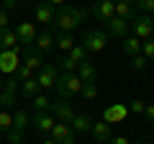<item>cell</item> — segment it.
Wrapping results in <instances>:
<instances>
[{
    "label": "cell",
    "mask_w": 154,
    "mask_h": 144,
    "mask_svg": "<svg viewBox=\"0 0 154 144\" xmlns=\"http://www.w3.org/2000/svg\"><path fill=\"white\" fill-rule=\"evenodd\" d=\"M54 18H57V11H54V5H49L46 0L36 5V21H41L44 26H54Z\"/></svg>",
    "instance_id": "cell-16"
},
{
    "label": "cell",
    "mask_w": 154,
    "mask_h": 144,
    "mask_svg": "<svg viewBox=\"0 0 154 144\" xmlns=\"http://www.w3.org/2000/svg\"><path fill=\"white\" fill-rule=\"evenodd\" d=\"M54 90L62 100H69V98H77L80 90H82V80L77 77V72H62L54 83Z\"/></svg>",
    "instance_id": "cell-2"
},
{
    "label": "cell",
    "mask_w": 154,
    "mask_h": 144,
    "mask_svg": "<svg viewBox=\"0 0 154 144\" xmlns=\"http://www.w3.org/2000/svg\"><path fill=\"white\" fill-rule=\"evenodd\" d=\"M23 67H28L31 72H36V70H41L44 67V54L36 49V46H23V62H21Z\"/></svg>",
    "instance_id": "cell-6"
},
{
    "label": "cell",
    "mask_w": 154,
    "mask_h": 144,
    "mask_svg": "<svg viewBox=\"0 0 154 144\" xmlns=\"http://www.w3.org/2000/svg\"><path fill=\"white\" fill-rule=\"evenodd\" d=\"M77 77L82 80V83H98V72H95V67L90 64V62H82V64H77Z\"/></svg>",
    "instance_id": "cell-20"
},
{
    "label": "cell",
    "mask_w": 154,
    "mask_h": 144,
    "mask_svg": "<svg viewBox=\"0 0 154 144\" xmlns=\"http://www.w3.org/2000/svg\"><path fill=\"white\" fill-rule=\"evenodd\" d=\"M18 85H21V80L16 77V72L8 75L5 85H3V90H0V111H8L11 105H16V100H18Z\"/></svg>",
    "instance_id": "cell-3"
},
{
    "label": "cell",
    "mask_w": 154,
    "mask_h": 144,
    "mask_svg": "<svg viewBox=\"0 0 154 144\" xmlns=\"http://www.w3.org/2000/svg\"><path fill=\"white\" fill-rule=\"evenodd\" d=\"M54 46H57L59 52H64V54H69V49L75 46L72 33H59V36H54Z\"/></svg>",
    "instance_id": "cell-26"
},
{
    "label": "cell",
    "mask_w": 154,
    "mask_h": 144,
    "mask_svg": "<svg viewBox=\"0 0 154 144\" xmlns=\"http://www.w3.org/2000/svg\"><path fill=\"white\" fill-rule=\"evenodd\" d=\"M18 54L21 52H16V49H3L0 52V72H8V75H13V72L18 70Z\"/></svg>",
    "instance_id": "cell-12"
},
{
    "label": "cell",
    "mask_w": 154,
    "mask_h": 144,
    "mask_svg": "<svg viewBox=\"0 0 154 144\" xmlns=\"http://www.w3.org/2000/svg\"><path fill=\"white\" fill-rule=\"evenodd\" d=\"M41 144H57V142H54V139L49 136V139H44V142H41Z\"/></svg>",
    "instance_id": "cell-41"
},
{
    "label": "cell",
    "mask_w": 154,
    "mask_h": 144,
    "mask_svg": "<svg viewBox=\"0 0 154 144\" xmlns=\"http://www.w3.org/2000/svg\"><path fill=\"white\" fill-rule=\"evenodd\" d=\"M141 44H144V41L136 39V36H126V39L121 41V49H123V54L134 57V54H141Z\"/></svg>",
    "instance_id": "cell-23"
},
{
    "label": "cell",
    "mask_w": 154,
    "mask_h": 144,
    "mask_svg": "<svg viewBox=\"0 0 154 144\" xmlns=\"http://www.w3.org/2000/svg\"><path fill=\"white\" fill-rule=\"evenodd\" d=\"M18 39H16V31L13 28H0V52L3 49H18Z\"/></svg>",
    "instance_id": "cell-19"
},
{
    "label": "cell",
    "mask_w": 154,
    "mask_h": 144,
    "mask_svg": "<svg viewBox=\"0 0 154 144\" xmlns=\"http://www.w3.org/2000/svg\"><path fill=\"white\" fill-rule=\"evenodd\" d=\"M54 124H57V118L51 116L49 111H46V113H33V116H31V126L36 129L38 134H51Z\"/></svg>",
    "instance_id": "cell-9"
},
{
    "label": "cell",
    "mask_w": 154,
    "mask_h": 144,
    "mask_svg": "<svg viewBox=\"0 0 154 144\" xmlns=\"http://www.w3.org/2000/svg\"><path fill=\"white\" fill-rule=\"evenodd\" d=\"M67 57H69V59L75 62V64H82V62L88 59V49H85L82 44H75V46L69 49V54H67Z\"/></svg>",
    "instance_id": "cell-28"
},
{
    "label": "cell",
    "mask_w": 154,
    "mask_h": 144,
    "mask_svg": "<svg viewBox=\"0 0 154 144\" xmlns=\"http://www.w3.org/2000/svg\"><path fill=\"white\" fill-rule=\"evenodd\" d=\"M141 54L146 57V59H154V36H149V39L141 44Z\"/></svg>",
    "instance_id": "cell-32"
},
{
    "label": "cell",
    "mask_w": 154,
    "mask_h": 144,
    "mask_svg": "<svg viewBox=\"0 0 154 144\" xmlns=\"http://www.w3.org/2000/svg\"><path fill=\"white\" fill-rule=\"evenodd\" d=\"M105 144H131V142H128L126 136H110V139H108Z\"/></svg>",
    "instance_id": "cell-38"
},
{
    "label": "cell",
    "mask_w": 154,
    "mask_h": 144,
    "mask_svg": "<svg viewBox=\"0 0 154 144\" xmlns=\"http://www.w3.org/2000/svg\"><path fill=\"white\" fill-rule=\"evenodd\" d=\"M116 16L123 18V21H131L134 18V3L131 0H116Z\"/></svg>",
    "instance_id": "cell-24"
},
{
    "label": "cell",
    "mask_w": 154,
    "mask_h": 144,
    "mask_svg": "<svg viewBox=\"0 0 154 144\" xmlns=\"http://www.w3.org/2000/svg\"><path fill=\"white\" fill-rule=\"evenodd\" d=\"M41 93V85L36 83V75L28 80H21V85H18V95H23V98H36V95Z\"/></svg>",
    "instance_id": "cell-17"
},
{
    "label": "cell",
    "mask_w": 154,
    "mask_h": 144,
    "mask_svg": "<svg viewBox=\"0 0 154 144\" xmlns=\"http://www.w3.org/2000/svg\"><path fill=\"white\" fill-rule=\"evenodd\" d=\"M57 77H59V72H57L54 64H46V62H44V67H41V70H36V83L41 85V88H46V90L54 88Z\"/></svg>",
    "instance_id": "cell-8"
},
{
    "label": "cell",
    "mask_w": 154,
    "mask_h": 144,
    "mask_svg": "<svg viewBox=\"0 0 154 144\" xmlns=\"http://www.w3.org/2000/svg\"><path fill=\"white\" fill-rule=\"evenodd\" d=\"M126 116H128V108H126V105H118V103H116V105H110L108 111H105L103 121H105V124H116V121H121V118H126Z\"/></svg>",
    "instance_id": "cell-21"
},
{
    "label": "cell",
    "mask_w": 154,
    "mask_h": 144,
    "mask_svg": "<svg viewBox=\"0 0 154 144\" xmlns=\"http://www.w3.org/2000/svg\"><path fill=\"white\" fill-rule=\"evenodd\" d=\"M49 5H54V8H62V5H67V0H46Z\"/></svg>",
    "instance_id": "cell-40"
},
{
    "label": "cell",
    "mask_w": 154,
    "mask_h": 144,
    "mask_svg": "<svg viewBox=\"0 0 154 144\" xmlns=\"http://www.w3.org/2000/svg\"><path fill=\"white\" fill-rule=\"evenodd\" d=\"M146 57H144V54H134L131 57V67H134V70H144V67H146Z\"/></svg>",
    "instance_id": "cell-35"
},
{
    "label": "cell",
    "mask_w": 154,
    "mask_h": 144,
    "mask_svg": "<svg viewBox=\"0 0 154 144\" xmlns=\"http://www.w3.org/2000/svg\"><path fill=\"white\" fill-rule=\"evenodd\" d=\"M128 23L131 21H123V18H118V16H113L110 21H105V26H108V36H113V39H126L128 36Z\"/></svg>",
    "instance_id": "cell-11"
},
{
    "label": "cell",
    "mask_w": 154,
    "mask_h": 144,
    "mask_svg": "<svg viewBox=\"0 0 154 144\" xmlns=\"http://www.w3.org/2000/svg\"><path fill=\"white\" fill-rule=\"evenodd\" d=\"M93 16L98 18V21H110V18L116 16V3L113 0H98L95 3V8H93Z\"/></svg>",
    "instance_id": "cell-14"
},
{
    "label": "cell",
    "mask_w": 154,
    "mask_h": 144,
    "mask_svg": "<svg viewBox=\"0 0 154 144\" xmlns=\"http://www.w3.org/2000/svg\"><path fill=\"white\" fill-rule=\"evenodd\" d=\"M49 113H51L59 124H72V118H75V108H72V103H67V100H62V98L51 100Z\"/></svg>",
    "instance_id": "cell-5"
},
{
    "label": "cell",
    "mask_w": 154,
    "mask_h": 144,
    "mask_svg": "<svg viewBox=\"0 0 154 144\" xmlns=\"http://www.w3.org/2000/svg\"><path fill=\"white\" fill-rule=\"evenodd\" d=\"M90 134H93V139H95L98 144H105L110 136H113V129H110V124H105V121H93Z\"/></svg>",
    "instance_id": "cell-15"
},
{
    "label": "cell",
    "mask_w": 154,
    "mask_h": 144,
    "mask_svg": "<svg viewBox=\"0 0 154 144\" xmlns=\"http://www.w3.org/2000/svg\"><path fill=\"white\" fill-rule=\"evenodd\" d=\"M85 100H95L98 98V83H82V90H80Z\"/></svg>",
    "instance_id": "cell-29"
},
{
    "label": "cell",
    "mask_w": 154,
    "mask_h": 144,
    "mask_svg": "<svg viewBox=\"0 0 154 144\" xmlns=\"http://www.w3.org/2000/svg\"><path fill=\"white\" fill-rule=\"evenodd\" d=\"M3 85H5V80H3V77H0V90H3Z\"/></svg>",
    "instance_id": "cell-44"
},
{
    "label": "cell",
    "mask_w": 154,
    "mask_h": 144,
    "mask_svg": "<svg viewBox=\"0 0 154 144\" xmlns=\"http://www.w3.org/2000/svg\"><path fill=\"white\" fill-rule=\"evenodd\" d=\"M128 111L131 113H136V116H144V111H146V103H144V100H131V105H128Z\"/></svg>",
    "instance_id": "cell-33"
},
{
    "label": "cell",
    "mask_w": 154,
    "mask_h": 144,
    "mask_svg": "<svg viewBox=\"0 0 154 144\" xmlns=\"http://www.w3.org/2000/svg\"><path fill=\"white\" fill-rule=\"evenodd\" d=\"M33 46H36L41 54H46V52L54 46V33L44 31V33H36V39H33Z\"/></svg>",
    "instance_id": "cell-22"
},
{
    "label": "cell",
    "mask_w": 154,
    "mask_h": 144,
    "mask_svg": "<svg viewBox=\"0 0 154 144\" xmlns=\"http://www.w3.org/2000/svg\"><path fill=\"white\" fill-rule=\"evenodd\" d=\"M131 23H134V36H136V39L146 41L149 36H152L154 26H152V21H149V16H139V18H131Z\"/></svg>",
    "instance_id": "cell-13"
},
{
    "label": "cell",
    "mask_w": 154,
    "mask_h": 144,
    "mask_svg": "<svg viewBox=\"0 0 154 144\" xmlns=\"http://www.w3.org/2000/svg\"><path fill=\"white\" fill-rule=\"evenodd\" d=\"M13 129V113L8 111H0V134H5Z\"/></svg>",
    "instance_id": "cell-30"
},
{
    "label": "cell",
    "mask_w": 154,
    "mask_h": 144,
    "mask_svg": "<svg viewBox=\"0 0 154 144\" xmlns=\"http://www.w3.org/2000/svg\"><path fill=\"white\" fill-rule=\"evenodd\" d=\"M105 44H108V33L105 31H98V28H88V31L82 33V46L88 52H103Z\"/></svg>",
    "instance_id": "cell-4"
},
{
    "label": "cell",
    "mask_w": 154,
    "mask_h": 144,
    "mask_svg": "<svg viewBox=\"0 0 154 144\" xmlns=\"http://www.w3.org/2000/svg\"><path fill=\"white\" fill-rule=\"evenodd\" d=\"M57 62H59V70L62 72H75L77 70V64L69 59V57H62V59H57Z\"/></svg>",
    "instance_id": "cell-34"
},
{
    "label": "cell",
    "mask_w": 154,
    "mask_h": 144,
    "mask_svg": "<svg viewBox=\"0 0 154 144\" xmlns=\"http://www.w3.org/2000/svg\"><path fill=\"white\" fill-rule=\"evenodd\" d=\"M88 16V13L82 11V8H75V5H62L59 11H57V18H54V28H59L62 33H72L80 23H82V18Z\"/></svg>",
    "instance_id": "cell-1"
},
{
    "label": "cell",
    "mask_w": 154,
    "mask_h": 144,
    "mask_svg": "<svg viewBox=\"0 0 154 144\" xmlns=\"http://www.w3.org/2000/svg\"><path fill=\"white\" fill-rule=\"evenodd\" d=\"M33 100V108H36V113H46L51 108V98L49 95H44V93H38L36 98H31Z\"/></svg>",
    "instance_id": "cell-27"
},
{
    "label": "cell",
    "mask_w": 154,
    "mask_h": 144,
    "mask_svg": "<svg viewBox=\"0 0 154 144\" xmlns=\"http://www.w3.org/2000/svg\"><path fill=\"white\" fill-rule=\"evenodd\" d=\"M136 8L144 13H154V0H136Z\"/></svg>",
    "instance_id": "cell-36"
},
{
    "label": "cell",
    "mask_w": 154,
    "mask_h": 144,
    "mask_svg": "<svg viewBox=\"0 0 154 144\" xmlns=\"http://www.w3.org/2000/svg\"><path fill=\"white\" fill-rule=\"evenodd\" d=\"M13 31H16V39H18V44H21V46H31L33 39H36V28H33L31 21H21Z\"/></svg>",
    "instance_id": "cell-7"
},
{
    "label": "cell",
    "mask_w": 154,
    "mask_h": 144,
    "mask_svg": "<svg viewBox=\"0 0 154 144\" xmlns=\"http://www.w3.org/2000/svg\"><path fill=\"white\" fill-rule=\"evenodd\" d=\"M149 21H152V26H154V13H149Z\"/></svg>",
    "instance_id": "cell-42"
},
{
    "label": "cell",
    "mask_w": 154,
    "mask_h": 144,
    "mask_svg": "<svg viewBox=\"0 0 154 144\" xmlns=\"http://www.w3.org/2000/svg\"><path fill=\"white\" fill-rule=\"evenodd\" d=\"M28 124H31V113H26V111H16V113H13V129H16V131L26 134Z\"/></svg>",
    "instance_id": "cell-25"
},
{
    "label": "cell",
    "mask_w": 154,
    "mask_h": 144,
    "mask_svg": "<svg viewBox=\"0 0 154 144\" xmlns=\"http://www.w3.org/2000/svg\"><path fill=\"white\" fill-rule=\"evenodd\" d=\"M134 144H152V142H144V139H141V142H134Z\"/></svg>",
    "instance_id": "cell-43"
},
{
    "label": "cell",
    "mask_w": 154,
    "mask_h": 144,
    "mask_svg": "<svg viewBox=\"0 0 154 144\" xmlns=\"http://www.w3.org/2000/svg\"><path fill=\"white\" fill-rule=\"evenodd\" d=\"M0 28H8V11L0 8Z\"/></svg>",
    "instance_id": "cell-39"
},
{
    "label": "cell",
    "mask_w": 154,
    "mask_h": 144,
    "mask_svg": "<svg viewBox=\"0 0 154 144\" xmlns=\"http://www.w3.org/2000/svg\"><path fill=\"white\" fill-rule=\"evenodd\" d=\"M49 136L54 139L57 144H75V131H72L69 124H59V121H57Z\"/></svg>",
    "instance_id": "cell-10"
},
{
    "label": "cell",
    "mask_w": 154,
    "mask_h": 144,
    "mask_svg": "<svg viewBox=\"0 0 154 144\" xmlns=\"http://www.w3.org/2000/svg\"><path fill=\"white\" fill-rule=\"evenodd\" d=\"M5 136H8V144H23L26 134H23V131H16V129H11V131H5Z\"/></svg>",
    "instance_id": "cell-31"
},
{
    "label": "cell",
    "mask_w": 154,
    "mask_h": 144,
    "mask_svg": "<svg viewBox=\"0 0 154 144\" xmlns=\"http://www.w3.org/2000/svg\"><path fill=\"white\" fill-rule=\"evenodd\" d=\"M72 131L75 134H88L90 129H93V118L85 116V113H75V118H72Z\"/></svg>",
    "instance_id": "cell-18"
},
{
    "label": "cell",
    "mask_w": 154,
    "mask_h": 144,
    "mask_svg": "<svg viewBox=\"0 0 154 144\" xmlns=\"http://www.w3.org/2000/svg\"><path fill=\"white\" fill-rule=\"evenodd\" d=\"M144 118H146L149 124H154V103L146 105V111H144Z\"/></svg>",
    "instance_id": "cell-37"
}]
</instances>
